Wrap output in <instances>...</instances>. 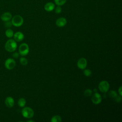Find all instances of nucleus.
<instances>
[{
  "instance_id": "23",
  "label": "nucleus",
  "mask_w": 122,
  "mask_h": 122,
  "mask_svg": "<svg viewBox=\"0 0 122 122\" xmlns=\"http://www.w3.org/2000/svg\"><path fill=\"white\" fill-rule=\"evenodd\" d=\"M55 11L56 13H60L61 11V8L60 6H57L55 10Z\"/></svg>"
},
{
  "instance_id": "2",
  "label": "nucleus",
  "mask_w": 122,
  "mask_h": 122,
  "mask_svg": "<svg viewBox=\"0 0 122 122\" xmlns=\"http://www.w3.org/2000/svg\"><path fill=\"white\" fill-rule=\"evenodd\" d=\"M21 113L22 116L26 118H31L34 116L33 110L29 107H23L21 110Z\"/></svg>"
},
{
  "instance_id": "25",
  "label": "nucleus",
  "mask_w": 122,
  "mask_h": 122,
  "mask_svg": "<svg viewBox=\"0 0 122 122\" xmlns=\"http://www.w3.org/2000/svg\"><path fill=\"white\" fill-rule=\"evenodd\" d=\"M118 93L119 95L122 96V86H121L118 89Z\"/></svg>"
},
{
  "instance_id": "3",
  "label": "nucleus",
  "mask_w": 122,
  "mask_h": 122,
  "mask_svg": "<svg viewBox=\"0 0 122 122\" xmlns=\"http://www.w3.org/2000/svg\"><path fill=\"white\" fill-rule=\"evenodd\" d=\"M11 23L15 27H20L23 24V19L20 15H15L12 18Z\"/></svg>"
},
{
  "instance_id": "9",
  "label": "nucleus",
  "mask_w": 122,
  "mask_h": 122,
  "mask_svg": "<svg viewBox=\"0 0 122 122\" xmlns=\"http://www.w3.org/2000/svg\"><path fill=\"white\" fill-rule=\"evenodd\" d=\"M56 25L59 27H62L66 25L67 23V20L65 18L61 17L58 18L56 20Z\"/></svg>"
},
{
  "instance_id": "8",
  "label": "nucleus",
  "mask_w": 122,
  "mask_h": 122,
  "mask_svg": "<svg viewBox=\"0 0 122 122\" xmlns=\"http://www.w3.org/2000/svg\"><path fill=\"white\" fill-rule=\"evenodd\" d=\"M87 65V61L85 58H81L79 59L77 61V66L81 70L85 69Z\"/></svg>"
},
{
  "instance_id": "5",
  "label": "nucleus",
  "mask_w": 122,
  "mask_h": 122,
  "mask_svg": "<svg viewBox=\"0 0 122 122\" xmlns=\"http://www.w3.org/2000/svg\"><path fill=\"white\" fill-rule=\"evenodd\" d=\"M19 52L21 56L27 55L29 52V47L27 43H21L19 48Z\"/></svg>"
},
{
  "instance_id": "21",
  "label": "nucleus",
  "mask_w": 122,
  "mask_h": 122,
  "mask_svg": "<svg viewBox=\"0 0 122 122\" xmlns=\"http://www.w3.org/2000/svg\"><path fill=\"white\" fill-rule=\"evenodd\" d=\"M55 3L58 6L63 5L66 1V0H54Z\"/></svg>"
},
{
  "instance_id": "6",
  "label": "nucleus",
  "mask_w": 122,
  "mask_h": 122,
  "mask_svg": "<svg viewBox=\"0 0 122 122\" xmlns=\"http://www.w3.org/2000/svg\"><path fill=\"white\" fill-rule=\"evenodd\" d=\"M5 67L8 70H12L15 67L16 62L14 59L12 58H9L5 61Z\"/></svg>"
},
{
  "instance_id": "1",
  "label": "nucleus",
  "mask_w": 122,
  "mask_h": 122,
  "mask_svg": "<svg viewBox=\"0 0 122 122\" xmlns=\"http://www.w3.org/2000/svg\"><path fill=\"white\" fill-rule=\"evenodd\" d=\"M17 47L16 41L14 39L8 40L5 44V50L9 52H13L16 50Z\"/></svg>"
},
{
  "instance_id": "24",
  "label": "nucleus",
  "mask_w": 122,
  "mask_h": 122,
  "mask_svg": "<svg viewBox=\"0 0 122 122\" xmlns=\"http://www.w3.org/2000/svg\"><path fill=\"white\" fill-rule=\"evenodd\" d=\"M114 99H115V100L116 101V102H121V100H122V97H121V96H118V95H117L115 98H114Z\"/></svg>"
},
{
  "instance_id": "16",
  "label": "nucleus",
  "mask_w": 122,
  "mask_h": 122,
  "mask_svg": "<svg viewBox=\"0 0 122 122\" xmlns=\"http://www.w3.org/2000/svg\"><path fill=\"white\" fill-rule=\"evenodd\" d=\"M13 34H14L13 31L10 28L8 29L5 31V35L8 38H11L12 37H13Z\"/></svg>"
},
{
  "instance_id": "20",
  "label": "nucleus",
  "mask_w": 122,
  "mask_h": 122,
  "mask_svg": "<svg viewBox=\"0 0 122 122\" xmlns=\"http://www.w3.org/2000/svg\"><path fill=\"white\" fill-rule=\"evenodd\" d=\"M83 74L87 77H89L92 75V71L90 69H85L83 71Z\"/></svg>"
},
{
  "instance_id": "10",
  "label": "nucleus",
  "mask_w": 122,
  "mask_h": 122,
  "mask_svg": "<svg viewBox=\"0 0 122 122\" xmlns=\"http://www.w3.org/2000/svg\"><path fill=\"white\" fill-rule=\"evenodd\" d=\"M14 40L17 42H20L22 41L24 37V34L20 31H18L13 34Z\"/></svg>"
},
{
  "instance_id": "19",
  "label": "nucleus",
  "mask_w": 122,
  "mask_h": 122,
  "mask_svg": "<svg viewBox=\"0 0 122 122\" xmlns=\"http://www.w3.org/2000/svg\"><path fill=\"white\" fill-rule=\"evenodd\" d=\"M92 91L90 89H86L84 92V94L86 97L91 96L92 95Z\"/></svg>"
},
{
  "instance_id": "22",
  "label": "nucleus",
  "mask_w": 122,
  "mask_h": 122,
  "mask_svg": "<svg viewBox=\"0 0 122 122\" xmlns=\"http://www.w3.org/2000/svg\"><path fill=\"white\" fill-rule=\"evenodd\" d=\"M12 23L11 21H5V23H4V26L6 28H10V27H11L12 26Z\"/></svg>"
},
{
  "instance_id": "4",
  "label": "nucleus",
  "mask_w": 122,
  "mask_h": 122,
  "mask_svg": "<svg viewBox=\"0 0 122 122\" xmlns=\"http://www.w3.org/2000/svg\"><path fill=\"white\" fill-rule=\"evenodd\" d=\"M110 88V85L108 81H101L99 85H98V88L100 92L103 93L107 92Z\"/></svg>"
},
{
  "instance_id": "7",
  "label": "nucleus",
  "mask_w": 122,
  "mask_h": 122,
  "mask_svg": "<svg viewBox=\"0 0 122 122\" xmlns=\"http://www.w3.org/2000/svg\"><path fill=\"white\" fill-rule=\"evenodd\" d=\"M102 101V96L97 92H95L92 97V101L94 104H100Z\"/></svg>"
},
{
  "instance_id": "17",
  "label": "nucleus",
  "mask_w": 122,
  "mask_h": 122,
  "mask_svg": "<svg viewBox=\"0 0 122 122\" xmlns=\"http://www.w3.org/2000/svg\"><path fill=\"white\" fill-rule=\"evenodd\" d=\"M20 64L23 66H26L28 64V60L24 57H21L20 59Z\"/></svg>"
},
{
  "instance_id": "15",
  "label": "nucleus",
  "mask_w": 122,
  "mask_h": 122,
  "mask_svg": "<svg viewBox=\"0 0 122 122\" xmlns=\"http://www.w3.org/2000/svg\"><path fill=\"white\" fill-rule=\"evenodd\" d=\"M61 121V117L58 115H54L53 117H52L51 120V122H60Z\"/></svg>"
},
{
  "instance_id": "11",
  "label": "nucleus",
  "mask_w": 122,
  "mask_h": 122,
  "mask_svg": "<svg viewBox=\"0 0 122 122\" xmlns=\"http://www.w3.org/2000/svg\"><path fill=\"white\" fill-rule=\"evenodd\" d=\"M5 103L8 108H12L14 105V100L13 98L10 96L7 97L5 100Z\"/></svg>"
},
{
  "instance_id": "14",
  "label": "nucleus",
  "mask_w": 122,
  "mask_h": 122,
  "mask_svg": "<svg viewBox=\"0 0 122 122\" xmlns=\"http://www.w3.org/2000/svg\"><path fill=\"white\" fill-rule=\"evenodd\" d=\"M26 101L24 98H20L18 101V104L20 107H24L26 104Z\"/></svg>"
},
{
  "instance_id": "12",
  "label": "nucleus",
  "mask_w": 122,
  "mask_h": 122,
  "mask_svg": "<svg viewBox=\"0 0 122 122\" xmlns=\"http://www.w3.org/2000/svg\"><path fill=\"white\" fill-rule=\"evenodd\" d=\"M12 18V15L9 12H6L3 13L0 16L1 20L3 21H10Z\"/></svg>"
},
{
  "instance_id": "26",
  "label": "nucleus",
  "mask_w": 122,
  "mask_h": 122,
  "mask_svg": "<svg viewBox=\"0 0 122 122\" xmlns=\"http://www.w3.org/2000/svg\"><path fill=\"white\" fill-rule=\"evenodd\" d=\"M19 56V53L17 52H15L12 54V56L15 58H17Z\"/></svg>"
},
{
  "instance_id": "28",
  "label": "nucleus",
  "mask_w": 122,
  "mask_h": 122,
  "mask_svg": "<svg viewBox=\"0 0 122 122\" xmlns=\"http://www.w3.org/2000/svg\"><path fill=\"white\" fill-rule=\"evenodd\" d=\"M94 91H96L95 92H97V90H96V89H94Z\"/></svg>"
},
{
  "instance_id": "27",
  "label": "nucleus",
  "mask_w": 122,
  "mask_h": 122,
  "mask_svg": "<svg viewBox=\"0 0 122 122\" xmlns=\"http://www.w3.org/2000/svg\"><path fill=\"white\" fill-rule=\"evenodd\" d=\"M27 122H33L34 121H32V120H28V121H27Z\"/></svg>"
},
{
  "instance_id": "18",
  "label": "nucleus",
  "mask_w": 122,
  "mask_h": 122,
  "mask_svg": "<svg viewBox=\"0 0 122 122\" xmlns=\"http://www.w3.org/2000/svg\"><path fill=\"white\" fill-rule=\"evenodd\" d=\"M109 95L110 97H111L112 98L114 99L117 95L118 94L117 93V92L115 91H113V90H111L109 92Z\"/></svg>"
},
{
  "instance_id": "13",
  "label": "nucleus",
  "mask_w": 122,
  "mask_h": 122,
  "mask_svg": "<svg viewBox=\"0 0 122 122\" xmlns=\"http://www.w3.org/2000/svg\"><path fill=\"white\" fill-rule=\"evenodd\" d=\"M55 5L52 2H48L44 6V10L47 11H51L54 9Z\"/></svg>"
}]
</instances>
